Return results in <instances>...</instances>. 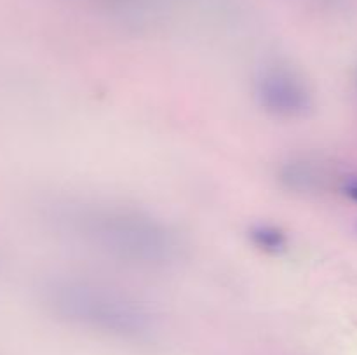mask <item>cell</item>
Instances as JSON below:
<instances>
[{
    "label": "cell",
    "instance_id": "5",
    "mask_svg": "<svg viewBox=\"0 0 357 355\" xmlns=\"http://www.w3.org/2000/svg\"><path fill=\"white\" fill-rule=\"evenodd\" d=\"M281 181L289 190L309 191L312 190L314 183H316V174H314L312 166L309 162L293 160L281 169Z\"/></svg>",
    "mask_w": 357,
    "mask_h": 355
},
{
    "label": "cell",
    "instance_id": "6",
    "mask_svg": "<svg viewBox=\"0 0 357 355\" xmlns=\"http://www.w3.org/2000/svg\"><path fill=\"white\" fill-rule=\"evenodd\" d=\"M345 194L352 198V200L357 202V183H351L345 187Z\"/></svg>",
    "mask_w": 357,
    "mask_h": 355
},
{
    "label": "cell",
    "instance_id": "4",
    "mask_svg": "<svg viewBox=\"0 0 357 355\" xmlns=\"http://www.w3.org/2000/svg\"><path fill=\"white\" fill-rule=\"evenodd\" d=\"M250 240L255 247L267 254H281L288 249V235L284 230L268 223L251 226Z\"/></svg>",
    "mask_w": 357,
    "mask_h": 355
},
{
    "label": "cell",
    "instance_id": "3",
    "mask_svg": "<svg viewBox=\"0 0 357 355\" xmlns=\"http://www.w3.org/2000/svg\"><path fill=\"white\" fill-rule=\"evenodd\" d=\"M255 96L267 113L279 118H300L312 108L305 80L288 66H267L255 80Z\"/></svg>",
    "mask_w": 357,
    "mask_h": 355
},
{
    "label": "cell",
    "instance_id": "2",
    "mask_svg": "<svg viewBox=\"0 0 357 355\" xmlns=\"http://www.w3.org/2000/svg\"><path fill=\"white\" fill-rule=\"evenodd\" d=\"M42 299L58 319L114 338L135 340L149 334L153 315L145 303L128 291L80 277L45 282Z\"/></svg>",
    "mask_w": 357,
    "mask_h": 355
},
{
    "label": "cell",
    "instance_id": "1",
    "mask_svg": "<svg viewBox=\"0 0 357 355\" xmlns=\"http://www.w3.org/2000/svg\"><path fill=\"white\" fill-rule=\"evenodd\" d=\"M49 221L72 242L131 267H166L181 249L176 230L128 205L63 202L54 204Z\"/></svg>",
    "mask_w": 357,
    "mask_h": 355
}]
</instances>
